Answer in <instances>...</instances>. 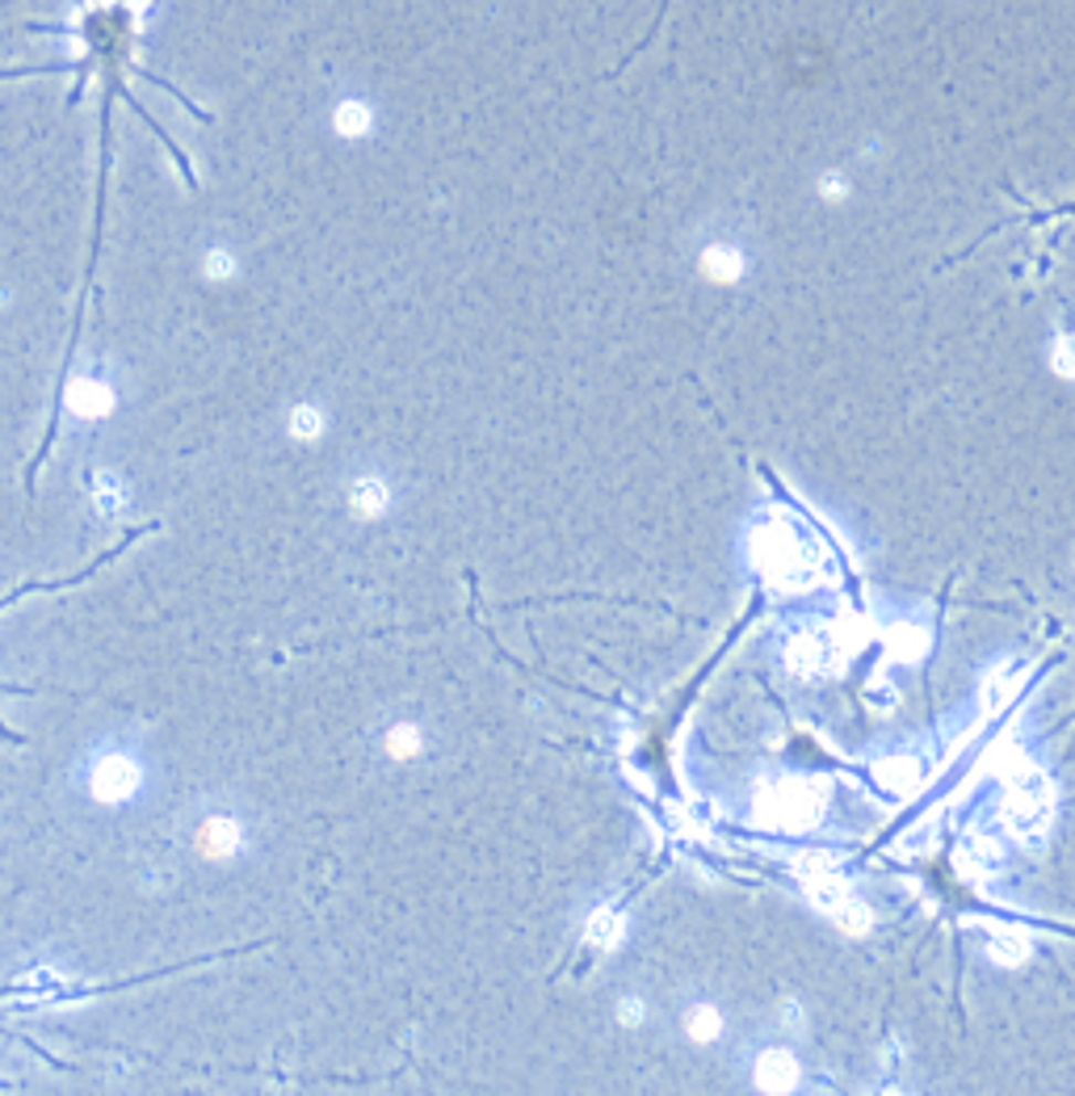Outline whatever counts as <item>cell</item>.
Wrapping results in <instances>:
<instances>
[{
  "label": "cell",
  "instance_id": "obj_1",
  "mask_svg": "<svg viewBox=\"0 0 1075 1096\" xmlns=\"http://www.w3.org/2000/svg\"><path fill=\"white\" fill-rule=\"evenodd\" d=\"M1051 820H1054V781L1046 778V773L1025 769L1021 778L1012 781L1009 807H1004V823H1009V832L1021 844H1037V841H1046Z\"/></svg>",
  "mask_w": 1075,
  "mask_h": 1096
},
{
  "label": "cell",
  "instance_id": "obj_2",
  "mask_svg": "<svg viewBox=\"0 0 1075 1096\" xmlns=\"http://www.w3.org/2000/svg\"><path fill=\"white\" fill-rule=\"evenodd\" d=\"M988 953L1000 962V967H1021V962L1030 958V937H1025L1021 928H991Z\"/></svg>",
  "mask_w": 1075,
  "mask_h": 1096
},
{
  "label": "cell",
  "instance_id": "obj_3",
  "mask_svg": "<svg viewBox=\"0 0 1075 1096\" xmlns=\"http://www.w3.org/2000/svg\"><path fill=\"white\" fill-rule=\"evenodd\" d=\"M760 1079H765V1084H778V1088H790V1084L799 1079V1067H794L790 1054L773 1051L760 1058Z\"/></svg>",
  "mask_w": 1075,
  "mask_h": 1096
},
{
  "label": "cell",
  "instance_id": "obj_4",
  "mask_svg": "<svg viewBox=\"0 0 1075 1096\" xmlns=\"http://www.w3.org/2000/svg\"><path fill=\"white\" fill-rule=\"evenodd\" d=\"M1051 370L1058 379L1075 382V333H1058L1051 345Z\"/></svg>",
  "mask_w": 1075,
  "mask_h": 1096
},
{
  "label": "cell",
  "instance_id": "obj_5",
  "mask_svg": "<svg viewBox=\"0 0 1075 1096\" xmlns=\"http://www.w3.org/2000/svg\"><path fill=\"white\" fill-rule=\"evenodd\" d=\"M970 853H974V862L983 865V870H1000V862H1004V853H1000V844L988 841V836H979V841H970Z\"/></svg>",
  "mask_w": 1075,
  "mask_h": 1096
}]
</instances>
